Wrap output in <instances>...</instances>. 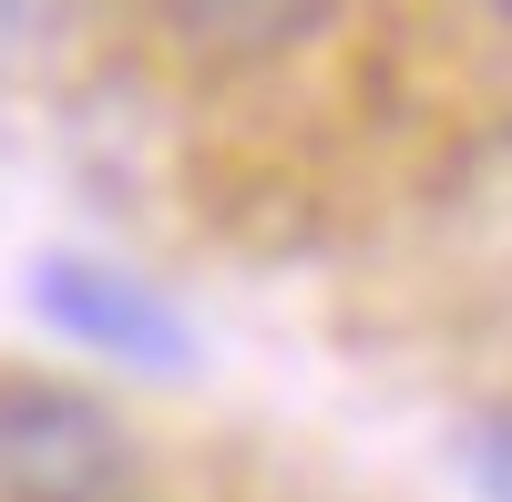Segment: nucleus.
Returning a JSON list of instances; mask_svg holds the SVG:
<instances>
[{
  "label": "nucleus",
  "instance_id": "39448f33",
  "mask_svg": "<svg viewBox=\"0 0 512 502\" xmlns=\"http://www.w3.org/2000/svg\"><path fill=\"white\" fill-rule=\"evenodd\" d=\"M461 482H472L482 502H512V410L461 421Z\"/></svg>",
  "mask_w": 512,
  "mask_h": 502
},
{
  "label": "nucleus",
  "instance_id": "7ed1b4c3",
  "mask_svg": "<svg viewBox=\"0 0 512 502\" xmlns=\"http://www.w3.org/2000/svg\"><path fill=\"white\" fill-rule=\"evenodd\" d=\"M154 31L175 41L185 62L205 72H256V62H287L328 31L338 0H144Z\"/></svg>",
  "mask_w": 512,
  "mask_h": 502
},
{
  "label": "nucleus",
  "instance_id": "f257e3e1",
  "mask_svg": "<svg viewBox=\"0 0 512 502\" xmlns=\"http://www.w3.org/2000/svg\"><path fill=\"white\" fill-rule=\"evenodd\" d=\"M134 431L72 380H0V502H134Z\"/></svg>",
  "mask_w": 512,
  "mask_h": 502
},
{
  "label": "nucleus",
  "instance_id": "20e7f679",
  "mask_svg": "<svg viewBox=\"0 0 512 502\" xmlns=\"http://www.w3.org/2000/svg\"><path fill=\"white\" fill-rule=\"evenodd\" d=\"M72 31H82V0H0V72L72 52Z\"/></svg>",
  "mask_w": 512,
  "mask_h": 502
},
{
  "label": "nucleus",
  "instance_id": "423d86ee",
  "mask_svg": "<svg viewBox=\"0 0 512 502\" xmlns=\"http://www.w3.org/2000/svg\"><path fill=\"white\" fill-rule=\"evenodd\" d=\"M492 11H502V21H512V0H492Z\"/></svg>",
  "mask_w": 512,
  "mask_h": 502
},
{
  "label": "nucleus",
  "instance_id": "f03ea898",
  "mask_svg": "<svg viewBox=\"0 0 512 502\" xmlns=\"http://www.w3.org/2000/svg\"><path fill=\"white\" fill-rule=\"evenodd\" d=\"M21 298H31V318L52 328L62 349H82V359L144 369V380H185V369H195V318L164 298L144 267H113V257L62 246V257H31Z\"/></svg>",
  "mask_w": 512,
  "mask_h": 502
}]
</instances>
